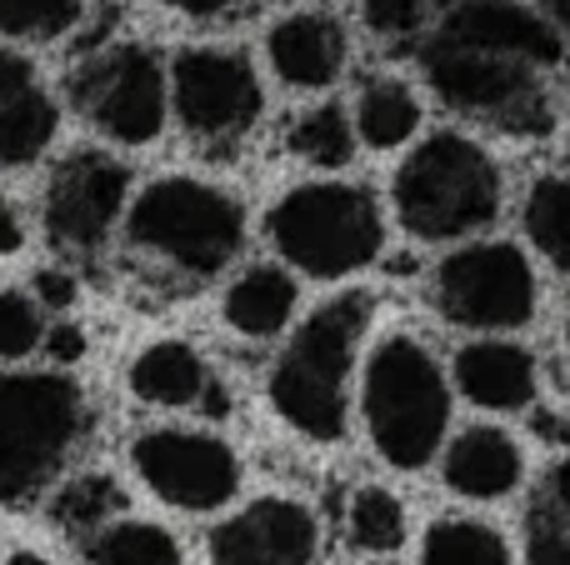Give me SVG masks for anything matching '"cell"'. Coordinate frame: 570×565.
Segmentation results:
<instances>
[{
	"label": "cell",
	"mask_w": 570,
	"mask_h": 565,
	"mask_svg": "<svg viewBox=\"0 0 570 565\" xmlns=\"http://www.w3.org/2000/svg\"><path fill=\"white\" fill-rule=\"evenodd\" d=\"M435 310L461 330L501 336L535 320L541 280L521 246L511 240H471L435 266Z\"/></svg>",
	"instance_id": "cell-8"
},
{
	"label": "cell",
	"mask_w": 570,
	"mask_h": 565,
	"mask_svg": "<svg viewBox=\"0 0 570 565\" xmlns=\"http://www.w3.org/2000/svg\"><path fill=\"white\" fill-rule=\"evenodd\" d=\"M421 96H415L405 80L395 76H375L361 86L355 96V110H351V126H355V140L371 150H401L415 140L421 130Z\"/></svg>",
	"instance_id": "cell-20"
},
{
	"label": "cell",
	"mask_w": 570,
	"mask_h": 565,
	"mask_svg": "<svg viewBox=\"0 0 570 565\" xmlns=\"http://www.w3.org/2000/svg\"><path fill=\"white\" fill-rule=\"evenodd\" d=\"M90 565H180V541L150 521H110L86 536Z\"/></svg>",
	"instance_id": "cell-24"
},
{
	"label": "cell",
	"mask_w": 570,
	"mask_h": 565,
	"mask_svg": "<svg viewBox=\"0 0 570 565\" xmlns=\"http://www.w3.org/2000/svg\"><path fill=\"white\" fill-rule=\"evenodd\" d=\"M6 565H50V561H40V556H30V551H20V556H10Z\"/></svg>",
	"instance_id": "cell-41"
},
{
	"label": "cell",
	"mask_w": 570,
	"mask_h": 565,
	"mask_svg": "<svg viewBox=\"0 0 570 565\" xmlns=\"http://www.w3.org/2000/svg\"><path fill=\"white\" fill-rule=\"evenodd\" d=\"M60 110L40 86L20 90L10 106H0V166H26L56 140Z\"/></svg>",
	"instance_id": "cell-25"
},
{
	"label": "cell",
	"mask_w": 570,
	"mask_h": 565,
	"mask_svg": "<svg viewBox=\"0 0 570 565\" xmlns=\"http://www.w3.org/2000/svg\"><path fill=\"white\" fill-rule=\"evenodd\" d=\"M126 506V496H120V486L110 476H80L76 486H66L60 490V500H56V521L66 531H100V526H110L116 521V511Z\"/></svg>",
	"instance_id": "cell-28"
},
{
	"label": "cell",
	"mask_w": 570,
	"mask_h": 565,
	"mask_svg": "<svg viewBox=\"0 0 570 565\" xmlns=\"http://www.w3.org/2000/svg\"><path fill=\"white\" fill-rule=\"evenodd\" d=\"M30 86H36V70H30V60L0 46V106H10V100H16L20 90H30Z\"/></svg>",
	"instance_id": "cell-34"
},
{
	"label": "cell",
	"mask_w": 570,
	"mask_h": 565,
	"mask_svg": "<svg viewBox=\"0 0 570 565\" xmlns=\"http://www.w3.org/2000/svg\"><path fill=\"white\" fill-rule=\"evenodd\" d=\"M36 306L70 310L76 306V276H70V270H36Z\"/></svg>",
	"instance_id": "cell-32"
},
{
	"label": "cell",
	"mask_w": 570,
	"mask_h": 565,
	"mask_svg": "<svg viewBox=\"0 0 570 565\" xmlns=\"http://www.w3.org/2000/svg\"><path fill=\"white\" fill-rule=\"evenodd\" d=\"M521 226H525V240L535 246V256L570 276V176L531 180L521 206Z\"/></svg>",
	"instance_id": "cell-22"
},
{
	"label": "cell",
	"mask_w": 570,
	"mask_h": 565,
	"mask_svg": "<svg viewBox=\"0 0 570 565\" xmlns=\"http://www.w3.org/2000/svg\"><path fill=\"white\" fill-rule=\"evenodd\" d=\"M206 386H210V370H206V360H200V350L186 346V340H156V346H146L136 356V366H130V390H136V400H146V406L190 410V406H200Z\"/></svg>",
	"instance_id": "cell-19"
},
{
	"label": "cell",
	"mask_w": 570,
	"mask_h": 565,
	"mask_svg": "<svg viewBox=\"0 0 570 565\" xmlns=\"http://www.w3.org/2000/svg\"><path fill=\"white\" fill-rule=\"evenodd\" d=\"M126 236L186 276H216L246 246V206L210 180L160 176L130 200Z\"/></svg>",
	"instance_id": "cell-6"
},
{
	"label": "cell",
	"mask_w": 570,
	"mask_h": 565,
	"mask_svg": "<svg viewBox=\"0 0 570 565\" xmlns=\"http://www.w3.org/2000/svg\"><path fill=\"white\" fill-rule=\"evenodd\" d=\"M531 426L541 430L546 440H570V426H566V420H556L551 410H535V416H531Z\"/></svg>",
	"instance_id": "cell-40"
},
{
	"label": "cell",
	"mask_w": 570,
	"mask_h": 565,
	"mask_svg": "<svg viewBox=\"0 0 570 565\" xmlns=\"http://www.w3.org/2000/svg\"><path fill=\"white\" fill-rule=\"evenodd\" d=\"M86 396L56 370L0 376V506L20 511L60 476L86 436Z\"/></svg>",
	"instance_id": "cell-5"
},
{
	"label": "cell",
	"mask_w": 570,
	"mask_h": 565,
	"mask_svg": "<svg viewBox=\"0 0 570 565\" xmlns=\"http://www.w3.org/2000/svg\"><path fill=\"white\" fill-rule=\"evenodd\" d=\"M130 170L106 150H76L56 166L46 190V236L66 256H96L126 216Z\"/></svg>",
	"instance_id": "cell-12"
},
{
	"label": "cell",
	"mask_w": 570,
	"mask_h": 565,
	"mask_svg": "<svg viewBox=\"0 0 570 565\" xmlns=\"http://www.w3.org/2000/svg\"><path fill=\"white\" fill-rule=\"evenodd\" d=\"M345 536L365 556H391L405 546V506L395 490L385 486H361L345 506Z\"/></svg>",
	"instance_id": "cell-26"
},
{
	"label": "cell",
	"mask_w": 570,
	"mask_h": 565,
	"mask_svg": "<svg viewBox=\"0 0 570 565\" xmlns=\"http://www.w3.org/2000/svg\"><path fill=\"white\" fill-rule=\"evenodd\" d=\"M445 486L465 500H501L521 486L525 456L515 446L511 430L501 426H465L461 436L445 446Z\"/></svg>",
	"instance_id": "cell-17"
},
{
	"label": "cell",
	"mask_w": 570,
	"mask_h": 565,
	"mask_svg": "<svg viewBox=\"0 0 570 565\" xmlns=\"http://www.w3.org/2000/svg\"><path fill=\"white\" fill-rule=\"evenodd\" d=\"M266 236L291 270L345 280L385 256V210L355 180H305L266 210Z\"/></svg>",
	"instance_id": "cell-4"
},
{
	"label": "cell",
	"mask_w": 570,
	"mask_h": 565,
	"mask_svg": "<svg viewBox=\"0 0 570 565\" xmlns=\"http://www.w3.org/2000/svg\"><path fill=\"white\" fill-rule=\"evenodd\" d=\"M361 420L375 456L395 470H425L451 430V376L421 336H385L361 370Z\"/></svg>",
	"instance_id": "cell-2"
},
{
	"label": "cell",
	"mask_w": 570,
	"mask_h": 565,
	"mask_svg": "<svg viewBox=\"0 0 570 565\" xmlns=\"http://www.w3.org/2000/svg\"><path fill=\"white\" fill-rule=\"evenodd\" d=\"M266 60L281 86L291 90H325L341 80L351 60L345 26L325 10H291L266 30Z\"/></svg>",
	"instance_id": "cell-15"
},
{
	"label": "cell",
	"mask_w": 570,
	"mask_h": 565,
	"mask_svg": "<svg viewBox=\"0 0 570 565\" xmlns=\"http://www.w3.org/2000/svg\"><path fill=\"white\" fill-rule=\"evenodd\" d=\"M86 0H0V36L10 40H60L76 30Z\"/></svg>",
	"instance_id": "cell-27"
},
{
	"label": "cell",
	"mask_w": 570,
	"mask_h": 565,
	"mask_svg": "<svg viewBox=\"0 0 570 565\" xmlns=\"http://www.w3.org/2000/svg\"><path fill=\"white\" fill-rule=\"evenodd\" d=\"M20 246H26V226H20L16 206L0 196V256H16Z\"/></svg>",
	"instance_id": "cell-36"
},
{
	"label": "cell",
	"mask_w": 570,
	"mask_h": 565,
	"mask_svg": "<svg viewBox=\"0 0 570 565\" xmlns=\"http://www.w3.org/2000/svg\"><path fill=\"white\" fill-rule=\"evenodd\" d=\"M166 6L180 10V16H190V20H216V16H230L240 0H166Z\"/></svg>",
	"instance_id": "cell-37"
},
{
	"label": "cell",
	"mask_w": 570,
	"mask_h": 565,
	"mask_svg": "<svg viewBox=\"0 0 570 565\" xmlns=\"http://www.w3.org/2000/svg\"><path fill=\"white\" fill-rule=\"evenodd\" d=\"M315 551H321V526L311 506L285 496L250 500L246 511L210 531L216 565H311Z\"/></svg>",
	"instance_id": "cell-13"
},
{
	"label": "cell",
	"mask_w": 570,
	"mask_h": 565,
	"mask_svg": "<svg viewBox=\"0 0 570 565\" xmlns=\"http://www.w3.org/2000/svg\"><path fill=\"white\" fill-rule=\"evenodd\" d=\"M455 390L481 410H525L535 400V356L501 336L471 340L455 350Z\"/></svg>",
	"instance_id": "cell-16"
},
{
	"label": "cell",
	"mask_w": 570,
	"mask_h": 565,
	"mask_svg": "<svg viewBox=\"0 0 570 565\" xmlns=\"http://www.w3.org/2000/svg\"><path fill=\"white\" fill-rule=\"evenodd\" d=\"M365 565H395V561H385V556H371V561H365Z\"/></svg>",
	"instance_id": "cell-43"
},
{
	"label": "cell",
	"mask_w": 570,
	"mask_h": 565,
	"mask_svg": "<svg viewBox=\"0 0 570 565\" xmlns=\"http://www.w3.org/2000/svg\"><path fill=\"white\" fill-rule=\"evenodd\" d=\"M525 565H570V531L535 500L525 516Z\"/></svg>",
	"instance_id": "cell-31"
},
{
	"label": "cell",
	"mask_w": 570,
	"mask_h": 565,
	"mask_svg": "<svg viewBox=\"0 0 570 565\" xmlns=\"http://www.w3.org/2000/svg\"><path fill=\"white\" fill-rule=\"evenodd\" d=\"M40 346H46V356L56 360V366H76V360L86 356V330L70 326V320H60V326L46 330V340H40Z\"/></svg>",
	"instance_id": "cell-33"
},
{
	"label": "cell",
	"mask_w": 570,
	"mask_h": 565,
	"mask_svg": "<svg viewBox=\"0 0 570 565\" xmlns=\"http://www.w3.org/2000/svg\"><path fill=\"white\" fill-rule=\"evenodd\" d=\"M391 206L401 230H411L415 240H465L495 226L505 206V176L481 140L435 130L401 160Z\"/></svg>",
	"instance_id": "cell-3"
},
{
	"label": "cell",
	"mask_w": 570,
	"mask_h": 565,
	"mask_svg": "<svg viewBox=\"0 0 570 565\" xmlns=\"http://www.w3.org/2000/svg\"><path fill=\"white\" fill-rule=\"evenodd\" d=\"M46 340V320H40V306L20 290L0 286V360H20Z\"/></svg>",
	"instance_id": "cell-29"
},
{
	"label": "cell",
	"mask_w": 570,
	"mask_h": 565,
	"mask_svg": "<svg viewBox=\"0 0 570 565\" xmlns=\"http://www.w3.org/2000/svg\"><path fill=\"white\" fill-rule=\"evenodd\" d=\"M365 330H371V296L341 290V296L321 300L285 340V350L271 366V406L295 436L315 440V446H331L345 436L355 350H361Z\"/></svg>",
	"instance_id": "cell-1"
},
{
	"label": "cell",
	"mask_w": 570,
	"mask_h": 565,
	"mask_svg": "<svg viewBox=\"0 0 570 565\" xmlns=\"http://www.w3.org/2000/svg\"><path fill=\"white\" fill-rule=\"evenodd\" d=\"M295 300H301V286L285 266H250L246 276L230 280L226 300H220V316L236 336L246 340H271L291 326Z\"/></svg>",
	"instance_id": "cell-18"
},
{
	"label": "cell",
	"mask_w": 570,
	"mask_h": 565,
	"mask_svg": "<svg viewBox=\"0 0 570 565\" xmlns=\"http://www.w3.org/2000/svg\"><path fill=\"white\" fill-rule=\"evenodd\" d=\"M421 565H511V546L485 521L441 516L421 536Z\"/></svg>",
	"instance_id": "cell-23"
},
{
	"label": "cell",
	"mask_w": 570,
	"mask_h": 565,
	"mask_svg": "<svg viewBox=\"0 0 570 565\" xmlns=\"http://www.w3.org/2000/svg\"><path fill=\"white\" fill-rule=\"evenodd\" d=\"M421 70H425V86L445 106L481 120V126H495L501 136L541 140L556 130V100H551V86H546V70L525 66V60L425 36Z\"/></svg>",
	"instance_id": "cell-7"
},
{
	"label": "cell",
	"mask_w": 570,
	"mask_h": 565,
	"mask_svg": "<svg viewBox=\"0 0 570 565\" xmlns=\"http://www.w3.org/2000/svg\"><path fill=\"white\" fill-rule=\"evenodd\" d=\"M130 466L146 480V490H156L166 506L176 511H220L236 500L240 490V460L210 430H180L160 426L136 436L130 446Z\"/></svg>",
	"instance_id": "cell-11"
},
{
	"label": "cell",
	"mask_w": 570,
	"mask_h": 565,
	"mask_svg": "<svg viewBox=\"0 0 570 565\" xmlns=\"http://www.w3.org/2000/svg\"><path fill=\"white\" fill-rule=\"evenodd\" d=\"M431 6H441V10H451V6H461V0H431Z\"/></svg>",
	"instance_id": "cell-42"
},
{
	"label": "cell",
	"mask_w": 570,
	"mask_h": 565,
	"mask_svg": "<svg viewBox=\"0 0 570 565\" xmlns=\"http://www.w3.org/2000/svg\"><path fill=\"white\" fill-rule=\"evenodd\" d=\"M355 126H351V110L335 106V100H321V106L301 110V116L291 120V130H285V150H291L295 160H305V166L315 170H341L355 160Z\"/></svg>",
	"instance_id": "cell-21"
},
{
	"label": "cell",
	"mask_w": 570,
	"mask_h": 565,
	"mask_svg": "<svg viewBox=\"0 0 570 565\" xmlns=\"http://www.w3.org/2000/svg\"><path fill=\"white\" fill-rule=\"evenodd\" d=\"M70 100L80 116L116 146H150L166 130L170 70L150 46H110L70 76Z\"/></svg>",
	"instance_id": "cell-9"
},
{
	"label": "cell",
	"mask_w": 570,
	"mask_h": 565,
	"mask_svg": "<svg viewBox=\"0 0 570 565\" xmlns=\"http://www.w3.org/2000/svg\"><path fill=\"white\" fill-rule=\"evenodd\" d=\"M170 110L200 146H236L266 110L261 76L230 46H186L170 60Z\"/></svg>",
	"instance_id": "cell-10"
},
{
	"label": "cell",
	"mask_w": 570,
	"mask_h": 565,
	"mask_svg": "<svg viewBox=\"0 0 570 565\" xmlns=\"http://www.w3.org/2000/svg\"><path fill=\"white\" fill-rule=\"evenodd\" d=\"M541 16L551 20V30L570 46V0H541Z\"/></svg>",
	"instance_id": "cell-39"
},
{
	"label": "cell",
	"mask_w": 570,
	"mask_h": 565,
	"mask_svg": "<svg viewBox=\"0 0 570 565\" xmlns=\"http://www.w3.org/2000/svg\"><path fill=\"white\" fill-rule=\"evenodd\" d=\"M425 10L431 0H361V20L375 40H391V46H405V40L421 36Z\"/></svg>",
	"instance_id": "cell-30"
},
{
	"label": "cell",
	"mask_w": 570,
	"mask_h": 565,
	"mask_svg": "<svg viewBox=\"0 0 570 565\" xmlns=\"http://www.w3.org/2000/svg\"><path fill=\"white\" fill-rule=\"evenodd\" d=\"M546 511H551L556 521L570 531V456L556 460V470H551V480H546Z\"/></svg>",
	"instance_id": "cell-35"
},
{
	"label": "cell",
	"mask_w": 570,
	"mask_h": 565,
	"mask_svg": "<svg viewBox=\"0 0 570 565\" xmlns=\"http://www.w3.org/2000/svg\"><path fill=\"white\" fill-rule=\"evenodd\" d=\"M196 410H200V416H210V420H226L230 416V390L220 386L216 376H210V386H206V396H200Z\"/></svg>",
	"instance_id": "cell-38"
},
{
	"label": "cell",
	"mask_w": 570,
	"mask_h": 565,
	"mask_svg": "<svg viewBox=\"0 0 570 565\" xmlns=\"http://www.w3.org/2000/svg\"><path fill=\"white\" fill-rule=\"evenodd\" d=\"M431 36L525 60V66L546 70V76L561 70V60H566V40L556 36L551 20L535 6H525V0H461V6L445 10Z\"/></svg>",
	"instance_id": "cell-14"
}]
</instances>
